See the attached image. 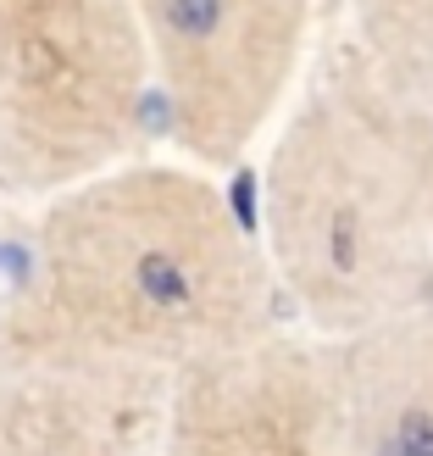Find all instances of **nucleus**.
I'll use <instances>...</instances> for the list:
<instances>
[{"label":"nucleus","instance_id":"4","mask_svg":"<svg viewBox=\"0 0 433 456\" xmlns=\"http://www.w3.org/2000/svg\"><path fill=\"white\" fill-rule=\"evenodd\" d=\"M156 123L206 173L256 151L306 78L317 0H133Z\"/></svg>","mask_w":433,"mask_h":456},{"label":"nucleus","instance_id":"2","mask_svg":"<svg viewBox=\"0 0 433 456\" xmlns=\"http://www.w3.org/2000/svg\"><path fill=\"white\" fill-rule=\"evenodd\" d=\"M250 228L278 312L323 339H350L433 295V212L328 61L267 134Z\"/></svg>","mask_w":433,"mask_h":456},{"label":"nucleus","instance_id":"3","mask_svg":"<svg viewBox=\"0 0 433 456\" xmlns=\"http://www.w3.org/2000/svg\"><path fill=\"white\" fill-rule=\"evenodd\" d=\"M156 128L133 0H0V195L44 200Z\"/></svg>","mask_w":433,"mask_h":456},{"label":"nucleus","instance_id":"1","mask_svg":"<svg viewBox=\"0 0 433 456\" xmlns=\"http://www.w3.org/2000/svg\"><path fill=\"white\" fill-rule=\"evenodd\" d=\"M278 317L256 228L217 173L145 156L44 195L0 301V329L156 379Z\"/></svg>","mask_w":433,"mask_h":456},{"label":"nucleus","instance_id":"6","mask_svg":"<svg viewBox=\"0 0 433 456\" xmlns=\"http://www.w3.org/2000/svg\"><path fill=\"white\" fill-rule=\"evenodd\" d=\"M167 379L0 329V456H150Z\"/></svg>","mask_w":433,"mask_h":456},{"label":"nucleus","instance_id":"8","mask_svg":"<svg viewBox=\"0 0 433 456\" xmlns=\"http://www.w3.org/2000/svg\"><path fill=\"white\" fill-rule=\"evenodd\" d=\"M345 456H433V295L333 339Z\"/></svg>","mask_w":433,"mask_h":456},{"label":"nucleus","instance_id":"9","mask_svg":"<svg viewBox=\"0 0 433 456\" xmlns=\"http://www.w3.org/2000/svg\"><path fill=\"white\" fill-rule=\"evenodd\" d=\"M405 6H417L422 17H433V0H405Z\"/></svg>","mask_w":433,"mask_h":456},{"label":"nucleus","instance_id":"5","mask_svg":"<svg viewBox=\"0 0 433 456\" xmlns=\"http://www.w3.org/2000/svg\"><path fill=\"white\" fill-rule=\"evenodd\" d=\"M150 456H345L333 339L267 323L167 379Z\"/></svg>","mask_w":433,"mask_h":456},{"label":"nucleus","instance_id":"7","mask_svg":"<svg viewBox=\"0 0 433 456\" xmlns=\"http://www.w3.org/2000/svg\"><path fill=\"white\" fill-rule=\"evenodd\" d=\"M323 61L395 145L433 212V17L405 0H356Z\"/></svg>","mask_w":433,"mask_h":456}]
</instances>
